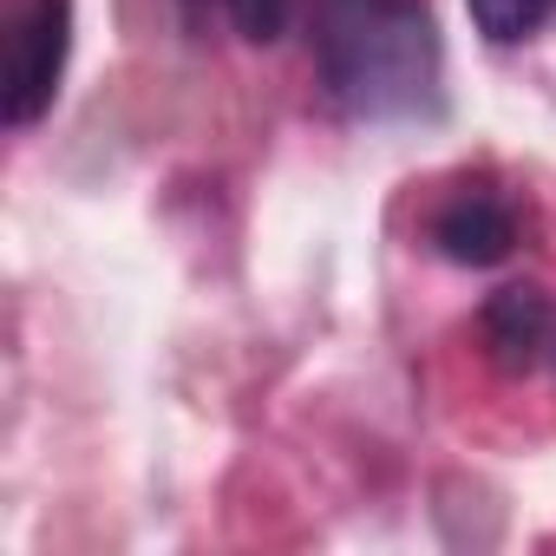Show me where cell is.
Segmentation results:
<instances>
[{
    "instance_id": "cell-1",
    "label": "cell",
    "mask_w": 556,
    "mask_h": 556,
    "mask_svg": "<svg viewBox=\"0 0 556 556\" xmlns=\"http://www.w3.org/2000/svg\"><path fill=\"white\" fill-rule=\"evenodd\" d=\"M315 73L361 125L439 112V27L419 0H315Z\"/></svg>"
},
{
    "instance_id": "cell-2",
    "label": "cell",
    "mask_w": 556,
    "mask_h": 556,
    "mask_svg": "<svg viewBox=\"0 0 556 556\" xmlns=\"http://www.w3.org/2000/svg\"><path fill=\"white\" fill-rule=\"evenodd\" d=\"M66 53H73V0H21L8 27V86H0L14 131H27L53 105Z\"/></svg>"
},
{
    "instance_id": "cell-3",
    "label": "cell",
    "mask_w": 556,
    "mask_h": 556,
    "mask_svg": "<svg viewBox=\"0 0 556 556\" xmlns=\"http://www.w3.org/2000/svg\"><path fill=\"white\" fill-rule=\"evenodd\" d=\"M426 236H432V249H439L445 262L491 268V262H504V255L517 249L523 216H517V203H510L504 190H491V184H458V190L432 210Z\"/></svg>"
},
{
    "instance_id": "cell-4",
    "label": "cell",
    "mask_w": 556,
    "mask_h": 556,
    "mask_svg": "<svg viewBox=\"0 0 556 556\" xmlns=\"http://www.w3.org/2000/svg\"><path fill=\"white\" fill-rule=\"evenodd\" d=\"M484 354L504 374H549L556 380V295L504 289L484 302Z\"/></svg>"
},
{
    "instance_id": "cell-5",
    "label": "cell",
    "mask_w": 556,
    "mask_h": 556,
    "mask_svg": "<svg viewBox=\"0 0 556 556\" xmlns=\"http://www.w3.org/2000/svg\"><path fill=\"white\" fill-rule=\"evenodd\" d=\"M465 8H471L478 34H484L491 47H517V40H536V34L549 27L556 0H465Z\"/></svg>"
},
{
    "instance_id": "cell-6",
    "label": "cell",
    "mask_w": 556,
    "mask_h": 556,
    "mask_svg": "<svg viewBox=\"0 0 556 556\" xmlns=\"http://www.w3.org/2000/svg\"><path fill=\"white\" fill-rule=\"evenodd\" d=\"M197 14H216V21H229L242 40H255V47H268L275 34H282V21H289V0H190Z\"/></svg>"
}]
</instances>
